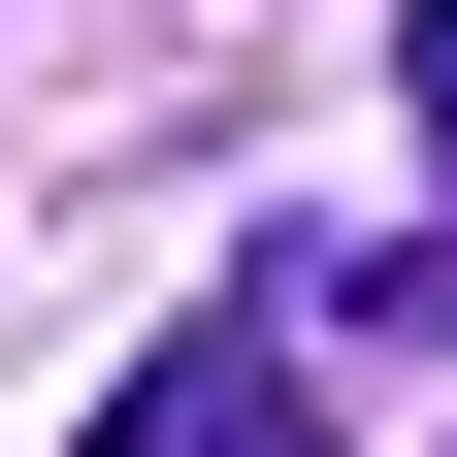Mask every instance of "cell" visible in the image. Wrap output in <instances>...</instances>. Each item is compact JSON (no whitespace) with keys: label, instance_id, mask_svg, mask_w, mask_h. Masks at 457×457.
I'll use <instances>...</instances> for the list:
<instances>
[{"label":"cell","instance_id":"obj_1","mask_svg":"<svg viewBox=\"0 0 457 457\" xmlns=\"http://www.w3.org/2000/svg\"><path fill=\"white\" fill-rule=\"evenodd\" d=\"M66 457H327V360H295V295H262V327H196V360H131Z\"/></svg>","mask_w":457,"mask_h":457},{"label":"cell","instance_id":"obj_2","mask_svg":"<svg viewBox=\"0 0 457 457\" xmlns=\"http://www.w3.org/2000/svg\"><path fill=\"white\" fill-rule=\"evenodd\" d=\"M392 98H425V163H457V0H425V33H392Z\"/></svg>","mask_w":457,"mask_h":457}]
</instances>
